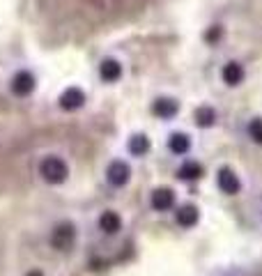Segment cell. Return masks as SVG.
<instances>
[{
	"label": "cell",
	"mask_w": 262,
	"mask_h": 276,
	"mask_svg": "<svg viewBox=\"0 0 262 276\" xmlns=\"http://www.w3.org/2000/svg\"><path fill=\"white\" fill-rule=\"evenodd\" d=\"M177 110H179L177 101L170 99V97H161V99H156L154 104H152V113H154L156 118H161V120L175 118V115H177Z\"/></svg>",
	"instance_id": "8992f818"
},
{
	"label": "cell",
	"mask_w": 262,
	"mask_h": 276,
	"mask_svg": "<svg viewBox=\"0 0 262 276\" xmlns=\"http://www.w3.org/2000/svg\"><path fill=\"white\" fill-rule=\"evenodd\" d=\"M83 104H85V95H83L81 87H67L60 95V106L64 110H78Z\"/></svg>",
	"instance_id": "5b68a950"
},
{
	"label": "cell",
	"mask_w": 262,
	"mask_h": 276,
	"mask_svg": "<svg viewBox=\"0 0 262 276\" xmlns=\"http://www.w3.org/2000/svg\"><path fill=\"white\" fill-rule=\"evenodd\" d=\"M168 147L175 154H186L188 147H191V138H188L186 133H173L168 141Z\"/></svg>",
	"instance_id": "5bb4252c"
},
{
	"label": "cell",
	"mask_w": 262,
	"mask_h": 276,
	"mask_svg": "<svg viewBox=\"0 0 262 276\" xmlns=\"http://www.w3.org/2000/svg\"><path fill=\"white\" fill-rule=\"evenodd\" d=\"M239 187H242V184H239V177L232 173V170L230 168L219 170V189L221 191L228 193V196H234V193L239 191Z\"/></svg>",
	"instance_id": "ba28073f"
},
{
	"label": "cell",
	"mask_w": 262,
	"mask_h": 276,
	"mask_svg": "<svg viewBox=\"0 0 262 276\" xmlns=\"http://www.w3.org/2000/svg\"><path fill=\"white\" fill-rule=\"evenodd\" d=\"M175 219H177L179 225H184V228H191V225L198 223V207L193 205H182L177 210V214H175Z\"/></svg>",
	"instance_id": "8fae6325"
},
{
	"label": "cell",
	"mask_w": 262,
	"mask_h": 276,
	"mask_svg": "<svg viewBox=\"0 0 262 276\" xmlns=\"http://www.w3.org/2000/svg\"><path fill=\"white\" fill-rule=\"evenodd\" d=\"M223 81L228 83V85H239V83L244 81V69L239 62H228L223 67Z\"/></svg>",
	"instance_id": "4fadbf2b"
},
{
	"label": "cell",
	"mask_w": 262,
	"mask_h": 276,
	"mask_svg": "<svg viewBox=\"0 0 262 276\" xmlns=\"http://www.w3.org/2000/svg\"><path fill=\"white\" fill-rule=\"evenodd\" d=\"M106 177H108V182L113 187H124L129 182V177H131V168L124 161H113L108 166V170H106Z\"/></svg>",
	"instance_id": "3957f363"
},
{
	"label": "cell",
	"mask_w": 262,
	"mask_h": 276,
	"mask_svg": "<svg viewBox=\"0 0 262 276\" xmlns=\"http://www.w3.org/2000/svg\"><path fill=\"white\" fill-rule=\"evenodd\" d=\"M32 90H35V76L30 72H18L12 78V92L16 97H28Z\"/></svg>",
	"instance_id": "277c9868"
},
{
	"label": "cell",
	"mask_w": 262,
	"mask_h": 276,
	"mask_svg": "<svg viewBox=\"0 0 262 276\" xmlns=\"http://www.w3.org/2000/svg\"><path fill=\"white\" fill-rule=\"evenodd\" d=\"M173 205H175L173 189L161 187V189H156V191L152 193V207H154L156 212H165V210H170Z\"/></svg>",
	"instance_id": "52a82bcc"
},
{
	"label": "cell",
	"mask_w": 262,
	"mask_h": 276,
	"mask_svg": "<svg viewBox=\"0 0 262 276\" xmlns=\"http://www.w3.org/2000/svg\"><path fill=\"white\" fill-rule=\"evenodd\" d=\"M39 175H41V179L49 184H62L69 175V168H67V164H64V159L51 154V156H46V159H41Z\"/></svg>",
	"instance_id": "6da1fadb"
},
{
	"label": "cell",
	"mask_w": 262,
	"mask_h": 276,
	"mask_svg": "<svg viewBox=\"0 0 262 276\" xmlns=\"http://www.w3.org/2000/svg\"><path fill=\"white\" fill-rule=\"evenodd\" d=\"M216 122V113L214 108H209V106H200V108L196 110V124L198 127H211V124Z\"/></svg>",
	"instance_id": "2e32d148"
},
{
	"label": "cell",
	"mask_w": 262,
	"mask_h": 276,
	"mask_svg": "<svg viewBox=\"0 0 262 276\" xmlns=\"http://www.w3.org/2000/svg\"><path fill=\"white\" fill-rule=\"evenodd\" d=\"M76 242V230H74L72 223H58L51 233V244H53L58 251H67V248L74 246Z\"/></svg>",
	"instance_id": "7a4b0ae2"
},
{
	"label": "cell",
	"mask_w": 262,
	"mask_h": 276,
	"mask_svg": "<svg viewBox=\"0 0 262 276\" xmlns=\"http://www.w3.org/2000/svg\"><path fill=\"white\" fill-rule=\"evenodd\" d=\"M248 133H251L253 141L262 145V118H255L251 124H248Z\"/></svg>",
	"instance_id": "e0dca14e"
},
{
	"label": "cell",
	"mask_w": 262,
	"mask_h": 276,
	"mask_svg": "<svg viewBox=\"0 0 262 276\" xmlns=\"http://www.w3.org/2000/svg\"><path fill=\"white\" fill-rule=\"evenodd\" d=\"M202 173H205V168H202V164H198V161H186V164H184L182 168L177 170V175H179L182 179H186V182L200 179Z\"/></svg>",
	"instance_id": "7c38bea8"
},
{
	"label": "cell",
	"mask_w": 262,
	"mask_h": 276,
	"mask_svg": "<svg viewBox=\"0 0 262 276\" xmlns=\"http://www.w3.org/2000/svg\"><path fill=\"white\" fill-rule=\"evenodd\" d=\"M129 152H131L133 156H142L150 152V138L145 136V133H136V136L129 141Z\"/></svg>",
	"instance_id": "9a60e30c"
},
{
	"label": "cell",
	"mask_w": 262,
	"mask_h": 276,
	"mask_svg": "<svg viewBox=\"0 0 262 276\" xmlns=\"http://www.w3.org/2000/svg\"><path fill=\"white\" fill-rule=\"evenodd\" d=\"M99 76L104 78L106 83H115L122 76V64H120L117 60H104L99 67Z\"/></svg>",
	"instance_id": "30bf717a"
},
{
	"label": "cell",
	"mask_w": 262,
	"mask_h": 276,
	"mask_svg": "<svg viewBox=\"0 0 262 276\" xmlns=\"http://www.w3.org/2000/svg\"><path fill=\"white\" fill-rule=\"evenodd\" d=\"M26 276H44V274H41V271H37V269H32V271H28Z\"/></svg>",
	"instance_id": "ac0fdd59"
},
{
	"label": "cell",
	"mask_w": 262,
	"mask_h": 276,
	"mask_svg": "<svg viewBox=\"0 0 262 276\" xmlns=\"http://www.w3.org/2000/svg\"><path fill=\"white\" fill-rule=\"evenodd\" d=\"M99 228L104 230L106 235H115L120 228H122V219H120L117 212H104V214L99 216Z\"/></svg>",
	"instance_id": "9c48e42d"
}]
</instances>
